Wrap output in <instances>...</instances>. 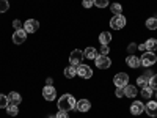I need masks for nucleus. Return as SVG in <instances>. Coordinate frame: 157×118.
<instances>
[{
  "label": "nucleus",
  "mask_w": 157,
  "mask_h": 118,
  "mask_svg": "<svg viewBox=\"0 0 157 118\" xmlns=\"http://www.w3.org/2000/svg\"><path fill=\"white\" fill-rule=\"evenodd\" d=\"M8 8H10L8 0H0V13H5V11H8Z\"/></svg>",
  "instance_id": "29"
},
{
  "label": "nucleus",
  "mask_w": 157,
  "mask_h": 118,
  "mask_svg": "<svg viewBox=\"0 0 157 118\" xmlns=\"http://www.w3.org/2000/svg\"><path fill=\"white\" fill-rule=\"evenodd\" d=\"M152 76H154V73H152V71H151V69H149V68H148V69H146V71H145V77H146V79H148V81H149V79H151V77H152Z\"/></svg>",
  "instance_id": "36"
},
{
  "label": "nucleus",
  "mask_w": 157,
  "mask_h": 118,
  "mask_svg": "<svg viewBox=\"0 0 157 118\" xmlns=\"http://www.w3.org/2000/svg\"><path fill=\"white\" fill-rule=\"evenodd\" d=\"M77 68V76L78 77H82V79H91V76H93V69H91L88 65H78Z\"/></svg>",
  "instance_id": "7"
},
{
  "label": "nucleus",
  "mask_w": 157,
  "mask_h": 118,
  "mask_svg": "<svg viewBox=\"0 0 157 118\" xmlns=\"http://www.w3.org/2000/svg\"><path fill=\"white\" fill-rule=\"evenodd\" d=\"M155 98H157V90H155Z\"/></svg>",
  "instance_id": "39"
},
{
  "label": "nucleus",
  "mask_w": 157,
  "mask_h": 118,
  "mask_svg": "<svg viewBox=\"0 0 157 118\" xmlns=\"http://www.w3.org/2000/svg\"><path fill=\"white\" fill-rule=\"evenodd\" d=\"M115 95H116V98H123L124 96V90L123 88H116L115 90Z\"/></svg>",
  "instance_id": "34"
},
{
  "label": "nucleus",
  "mask_w": 157,
  "mask_h": 118,
  "mask_svg": "<svg viewBox=\"0 0 157 118\" xmlns=\"http://www.w3.org/2000/svg\"><path fill=\"white\" fill-rule=\"evenodd\" d=\"M109 52H110L109 44H101V49H99V54L101 55H109Z\"/></svg>",
  "instance_id": "28"
},
{
  "label": "nucleus",
  "mask_w": 157,
  "mask_h": 118,
  "mask_svg": "<svg viewBox=\"0 0 157 118\" xmlns=\"http://www.w3.org/2000/svg\"><path fill=\"white\" fill-rule=\"evenodd\" d=\"M149 87L152 90H157V74H154L151 79H149Z\"/></svg>",
  "instance_id": "30"
},
{
  "label": "nucleus",
  "mask_w": 157,
  "mask_h": 118,
  "mask_svg": "<svg viewBox=\"0 0 157 118\" xmlns=\"http://www.w3.org/2000/svg\"><path fill=\"white\" fill-rule=\"evenodd\" d=\"M152 88L149 87V85H146V87H143L141 88V98H145V99H149L151 96H152Z\"/></svg>",
  "instance_id": "21"
},
{
  "label": "nucleus",
  "mask_w": 157,
  "mask_h": 118,
  "mask_svg": "<svg viewBox=\"0 0 157 118\" xmlns=\"http://www.w3.org/2000/svg\"><path fill=\"white\" fill-rule=\"evenodd\" d=\"M137 49H138V46H137L135 43H130V44L127 46V52H129V54H130V55H132V52H135Z\"/></svg>",
  "instance_id": "31"
},
{
  "label": "nucleus",
  "mask_w": 157,
  "mask_h": 118,
  "mask_svg": "<svg viewBox=\"0 0 157 118\" xmlns=\"http://www.w3.org/2000/svg\"><path fill=\"white\" fill-rule=\"evenodd\" d=\"M27 32H25L24 29H17L14 30V35H13V43L14 44H24L25 39H27Z\"/></svg>",
  "instance_id": "8"
},
{
  "label": "nucleus",
  "mask_w": 157,
  "mask_h": 118,
  "mask_svg": "<svg viewBox=\"0 0 157 118\" xmlns=\"http://www.w3.org/2000/svg\"><path fill=\"white\" fill-rule=\"evenodd\" d=\"M123 90H124V96H126V98H135L137 93H138L137 87H135V85H130V84H127Z\"/></svg>",
  "instance_id": "14"
},
{
  "label": "nucleus",
  "mask_w": 157,
  "mask_h": 118,
  "mask_svg": "<svg viewBox=\"0 0 157 118\" xmlns=\"http://www.w3.org/2000/svg\"><path fill=\"white\" fill-rule=\"evenodd\" d=\"M146 29H148V30H155V29H157V18H149V19H146Z\"/></svg>",
  "instance_id": "22"
},
{
  "label": "nucleus",
  "mask_w": 157,
  "mask_h": 118,
  "mask_svg": "<svg viewBox=\"0 0 157 118\" xmlns=\"http://www.w3.org/2000/svg\"><path fill=\"white\" fill-rule=\"evenodd\" d=\"M137 85H140V87L143 88V87H146V85H149V81H148V79H146L145 76H140V77L137 79Z\"/></svg>",
  "instance_id": "25"
},
{
  "label": "nucleus",
  "mask_w": 157,
  "mask_h": 118,
  "mask_svg": "<svg viewBox=\"0 0 157 118\" xmlns=\"http://www.w3.org/2000/svg\"><path fill=\"white\" fill-rule=\"evenodd\" d=\"M126 63L129 65L130 68H134V69H137V68H140V66H141L140 58H138V57H135V55H129V57L126 58Z\"/></svg>",
  "instance_id": "15"
},
{
  "label": "nucleus",
  "mask_w": 157,
  "mask_h": 118,
  "mask_svg": "<svg viewBox=\"0 0 157 118\" xmlns=\"http://www.w3.org/2000/svg\"><path fill=\"white\" fill-rule=\"evenodd\" d=\"M113 84L116 88H124L127 84H129V76L126 73H118L115 77H113Z\"/></svg>",
  "instance_id": "5"
},
{
  "label": "nucleus",
  "mask_w": 157,
  "mask_h": 118,
  "mask_svg": "<svg viewBox=\"0 0 157 118\" xmlns=\"http://www.w3.org/2000/svg\"><path fill=\"white\" fill-rule=\"evenodd\" d=\"M38 29H39V22L36 19H27L24 22V30L27 33H35L38 32Z\"/></svg>",
  "instance_id": "9"
},
{
  "label": "nucleus",
  "mask_w": 157,
  "mask_h": 118,
  "mask_svg": "<svg viewBox=\"0 0 157 118\" xmlns=\"http://www.w3.org/2000/svg\"><path fill=\"white\" fill-rule=\"evenodd\" d=\"M145 112L149 116H157V101H149L145 106Z\"/></svg>",
  "instance_id": "13"
},
{
  "label": "nucleus",
  "mask_w": 157,
  "mask_h": 118,
  "mask_svg": "<svg viewBox=\"0 0 157 118\" xmlns=\"http://www.w3.org/2000/svg\"><path fill=\"white\" fill-rule=\"evenodd\" d=\"M75 109L78 112H88L91 109V102L88 99H78L77 104H75Z\"/></svg>",
  "instance_id": "12"
},
{
  "label": "nucleus",
  "mask_w": 157,
  "mask_h": 118,
  "mask_svg": "<svg viewBox=\"0 0 157 118\" xmlns=\"http://www.w3.org/2000/svg\"><path fill=\"white\" fill-rule=\"evenodd\" d=\"M64 76H66L68 79H74L77 76V68L75 66H68V68H64Z\"/></svg>",
  "instance_id": "20"
},
{
  "label": "nucleus",
  "mask_w": 157,
  "mask_h": 118,
  "mask_svg": "<svg viewBox=\"0 0 157 118\" xmlns=\"http://www.w3.org/2000/svg\"><path fill=\"white\" fill-rule=\"evenodd\" d=\"M8 104H10L8 96H5V95H0V109H6V107H8Z\"/></svg>",
  "instance_id": "26"
},
{
  "label": "nucleus",
  "mask_w": 157,
  "mask_h": 118,
  "mask_svg": "<svg viewBox=\"0 0 157 118\" xmlns=\"http://www.w3.org/2000/svg\"><path fill=\"white\" fill-rule=\"evenodd\" d=\"M8 101H10V104L19 106V104L22 102V96H21L19 93H16V91H11V93L8 95Z\"/></svg>",
  "instance_id": "16"
},
{
  "label": "nucleus",
  "mask_w": 157,
  "mask_h": 118,
  "mask_svg": "<svg viewBox=\"0 0 157 118\" xmlns=\"http://www.w3.org/2000/svg\"><path fill=\"white\" fill-rule=\"evenodd\" d=\"M145 46H146V50H148V52H155V50H157V39L149 38L148 41L145 43Z\"/></svg>",
  "instance_id": "18"
},
{
  "label": "nucleus",
  "mask_w": 157,
  "mask_h": 118,
  "mask_svg": "<svg viewBox=\"0 0 157 118\" xmlns=\"http://www.w3.org/2000/svg\"><path fill=\"white\" fill-rule=\"evenodd\" d=\"M83 58H85L83 52H82V50H78V49H74L71 54H69V61H71L72 66H78V65L82 63Z\"/></svg>",
  "instance_id": "6"
},
{
  "label": "nucleus",
  "mask_w": 157,
  "mask_h": 118,
  "mask_svg": "<svg viewBox=\"0 0 157 118\" xmlns=\"http://www.w3.org/2000/svg\"><path fill=\"white\" fill-rule=\"evenodd\" d=\"M43 96H44L46 101H54L57 98V90L52 87V85H46L43 88Z\"/></svg>",
  "instance_id": "10"
},
{
  "label": "nucleus",
  "mask_w": 157,
  "mask_h": 118,
  "mask_svg": "<svg viewBox=\"0 0 157 118\" xmlns=\"http://www.w3.org/2000/svg\"><path fill=\"white\" fill-rule=\"evenodd\" d=\"M93 3H94V6H98V8H105V6L109 5V0H93Z\"/></svg>",
  "instance_id": "27"
},
{
  "label": "nucleus",
  "mask_w": 157,
  "mask_h": 118,
  "mask_svg": "<svg viewBox=\"0 0 157 118\" xmlns=\"http://www.w3.org/2000/svg\"><path fill=\"white\" fill-rule=\"evenodd\" d=\"M83 55H85V58H88V60H94L99 54H98V50H96L94 47H86L85 52H83Z\"/></svg>",
  "instance_id": "17"
},
{
  "label": "nucleus",
  "mask_w": 157,
  "mask_h": 118,
  "mask_svg": "<svg viewBox=\"0 0 157 118\" xmlns=\"http://www.w3.org/2000/svg\"><path fill=\"white\" fill-rule=\"evenodd\" d=\"M110 27L113 30H121L126 27V18L123 14H113V18L110 19Z\"/></svg>",
  "instance_id": "3"
},
{
  "label": "nucleus",
  "mask_w": 157,
  "mask_h": 118,
  "mask_svg": "<svg viewBox=\"0 0 157 118\" xmlns=\"http://www.w3.org/2000/svg\"><path fill=\"white\" fill-rule=\"evenodd\" d=\"M138 49H140L141 52H146V46H145V44H140V46H138Z\"/></svg>",
  "instance_id": "37"
},
{
  "label": "nucleus",
  "mask_w": 157,
  "mask_h": 118,
  "mask_svg": "<svg viewBox=\"0 0 157 118\" xmlns=\"http://www.w3.org/2000/svg\"><path fill=\"white\" fill-rule=\"evenodd\" d=\"M157 61V57L154 52H143L141 54V58H140V63H141V66H145V68H149L152 66V65Z\"/></svg>",
  "instance_id": "2"
},
{
  "label": "nucleus",
  "mask_w": 157,
  "mask_h": 118,
  "mask_svg": "<svg viewBox=\"0 0 157 118\" xmlns=\"http://www.w3.org/2000/svg\"><path fill=\"white\" fill-rule=\"evenodd\" d=\"M112 41V35L109 33V32H102L101 35H99V43L101 44H109Z\"/></svg>",
  "instance_id": "19"
},
{
  "label": "nucleus",
  "mask_w": 157,
  "mask_h": 118,
  "mask_svg": "<svg viewBox=\"0 0 157 118\" xmlns=\"http://www.w3.org/2000/svg\"><path fill=\"white\" fill-rule=\"evenodd\" d=\"M75 98L69 93H64L60 99H58V110H64V112H68V110H72L75 109Z\"/></svg>",
  "instance_id": "1"
},
{
  "label": "nucleus",
  "mask_w": 157,
  "mask_h": 118,
  "mask_svg": "<svg viewBox=\"0 0 157 118\" xmlns=\"http://www.w3.org/2000/svg\"><path fill=\"white\" fill-rule=\"evenodd\" d=\"M82 6L83 8H91V6H94V3H93V0H83Z\"/></svg>",
  "instance_id": "33"
},
{
  "label": "nucleus",
  "mask_w": 157,
  "mask_h": 118,
  "mask_svg": "<svg viewBox=\"0 0 157 118\" xmlns=\"http://www.w3.org/2000/svg\"><path fill=\"white\" fill-rule=\"evenodd\" d=\"M6 112H8V115H10V116H16V115L19 113V110H17V106H14V104H8Z\"/></svg>",
  "instance_id": "24"
},
{
  "label": "nucleus",
  "mask_w": 157,
  "mask_h": 118,
  "mask_svg": "<svg viewBox=\"0 0 157 118\" xmlns=\"http://www.w3.org/2000/svg\"><path fill=\"white\" fill-rule=\"evenodd\" d=\"M49 118H55V116H52V115H50V116H49Z\"/></svg>",
  "instance_id": "38"
},
{
  "label": "nucleus",
  "mask_w": 157,
  "mask_h": 118,
  "mask_svg": "<svg viewBox=\"0 0 157 118\" xmlns=\"http://www.w3.org/2000/svg\"><path fill=\"white\" fill-rule=\"evenodd\" d=\"M94 63H96V66L99 68V69H109L110 66H112V60H110V57L109 55H98L96 58H94Z\"/></svg>",
  "instance_id": "4"
},
{
  "label": "nucleus",
  "mask_w": 157,
  "mask_h": 118,
  "mask_svg": "<svg viewBox=\"0 0 157 118\" xmlns=\"http://www.w3.org/2000/svg\"><path fill=\"white\" fill-rule=\"evenodd\" d=\"M55 118H69V115H68V112H64V110H58Z\"/></svg>",
  "instance_id": "32"
},
{
  "label": "nucleus",
  "mask_w": 157,
  "mask_h": 118,
  "mask_svg": "<svg viewBox=\"0 0 157 118\" xmlns=\"http://www.w3.org/2000/svg\"><path fill=\"white\" fill-rule=\"evenodd\" d=\"M21 25H22V24H21V21H17V19H14V21H13V27H14V30H17V29H22Z\"/></svg>",
  "instance_id": "35"
},
{
  "label": "nucleus",
  "mask_w": 157,
  "mask_h": 118,
  "mask_svg": "<svg viewBox=\"0 0 157 118\" xmlns=\"http://www.w3.org/2000/svg\"><path fill=\"white\" fill-rule=\"evenodd\" d=\"M110 10H112L113 14H123V6H121V3H112V5H110Z\"/></svg>",
  "instance_id": "23"
},
{
  "label": "nucleus",
  "mask_w": 157,
  "mask_h": 118,
  "mask_svg": "<svg viewBox=\"0 0 157 118\" xmlns=\"http://www.w3.org/2000/svg\"><path fill=\"white\" fill-rule=\"evenodd\" d=\"M143 112H145V104L141 101H134L132 106H130V113L137 116V115H141Z\"/></svg>",
  "instance_id": "11"
}]
</instances>
